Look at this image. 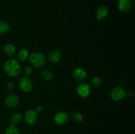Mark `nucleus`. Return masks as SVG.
<instances>
[{
  "label": "nucleus",
  "mask_w": 135,
  "mask_h": 134,
  "mask_svg": "<svg viewBox=\"0 0 135 134\" xmlns=\"http://www.w3.org/2000/svg\"><path fill=\"white\" fill-rule=\"evenodd\" d=\"M92 88L90 84L86 83H81L76 87V93L79 97L82 98H86L90 95Z\"/></svg>",
  "instance_id": "obj_5"
},
{
  "label": "nucleus",
  "mask_w": 135,
  "mask_h": 134,
  "mask_svg": "<svg viewBox=\"0 0 135 134\" xmlns=\"http://www.w3.org/2000/svg\"><path fill=\"white\" fill-rule=\"evenodd\" d=\"M131 0H119L118 2V9L121 13H128L131 9Z\"/></svg>",
  "instance_id": "obj_10"
},
{
  "label": "nucleus",
  "mask_w": 135,
  "mask_h": 134,
  "mask_svg": "<svg viewBox=\"0 0 135 134\" xmlns=\"http://www.w3.org/2000/svg\"><path fill=\"white\" fill-rule=\"evenodd\" d=\"M18 87L25 93H29L33 89V81L28 76H24L18 80Z\"/></svg>",
  "instance_id": "obj_3"
},
{
  "label": "nucleus",
  "mask_w": 135,
  "mask_h": 134,
  "mask_svg": "<svg viewBox=\"0 0 135 134\" xmlns=\"http://www.w3.org/2000/svg\"><path fill=\"white\" fill-rule=\"evenodd\" d=\"M44 110V108L42 106H37L36 109H35V111L37 113H40V112H42V111Z\"/></svg>",
  "instance_id": "obj_23"
},
{
  "label": "nucleus",
  "mask_w": 135,
  "mask_h": 134,
  "mask_svg": "<svg viewBox=\"0 0 135 134\" xmlns=\"http://www.w3.org/2000/svg\"><path fill=\"white\" fill-rule=\"evenodd\" d=\"M10 31L11 26L6 21L1 20H0V34L5 35L10 32Z\"/></svg>",
  "instance_id": "obj_15"
},
{
  "label": "nucleus",
  "mask_w": 135,
  "mask_h": 134,
  "mask_svg": "<svg viewBox=\"0 0 135 134\" xmlns=\"http://www.w3.org/2000/svg\"><path fill=\"white\" fill-rule=\"evenodd\" d=\"M4 71L9 77H15L21 72V65L17 59L11 58L4 64Z\"/></svg>",
  "instance_id": "obj_1"
},
{
  "label": "nucleus",
  "mask_w": 135,
  "mask_h": 134,
  "mask_svg": "<svg viewBox=\"0 0 135 134\" xmlns=\"http://www.w3.org/2000/svg\"><path fill=\"white\" fill-rule=\"evenodd\" d=\"M3 51L7 56L9 57H13L17 53V49L14 45L11 43H8L4 46Z\"/></svg>",
  "instance_id": "obj_12"
},
{
  "label": "nucleus",
  "mask_w": 135,
  "mask_h": 134,
  "mask_svg": "<svg viewBox=\"0 0 135 134\" xmlns=\"http://www.w3.org/2000/svg\"><path fill=\"white\" fill-rule=\"evenodd\" d=\"M7 88L8 91H13V88H14V84L11 82H9L7 85Z\"/></svg>",
  "instance_id": "obj_22"
},
{
  "label": "nucleus",
  "mask_w": 135,
  "mask_h": 134,
  "mask_svg": "<svg viewBox=\"0 0 135 134\" xmlns=\"http://www.w3.org/2000/svg\"><path fill=\"white\" fill-rule=\"evenodd\" d=\"M61 53L59 51H51L48 54V59L53 63H57L61 59Z\"/></svg>",
  "instance_id": "obj_13"
},
{
  "label": "nucleus",
  "mask_w": 135,
  "mask_h": 134,
  "mask_svg": "<svg viewBox=\"0 0 135 134\" xmlns=\"http://www.w3.org/2000/svg\"><path fill=\"white\" fill-rule=\"evenodd\" d=\"M22 118H23V116H22V114L21 112H15L14 114H12L10 118L11 124L16 125L21 123V121L22 120Z\"/></svg>",
  "instance_id": "obj_14"
},
{
  "label": "nucleus",
  "mask_w": 135,
  "mask_h": 134,
  "mask_svg": "<svg viewBox=\"0 0 135 134\" xmlns=\"http://www.w3.org/2000/svg\"><path fill=\"white\" fill-rule=\"evenodd\" d=\"M102 84V80L100 77H94L91 80L90 86L94 87H98L100 86Z\"/></svg>",
  "instance_id": "obj_20"
},
{
  "label": "nucleus",
  "mask_w": 135,
  "mask_h": 134,
  "mask_svg": "<svg viewBox=\"0 0 135 134\" xmlns=\"http://www.w3.org/2000/svg\"><path fill=\"white\" fill-rule=\"evenodd\" d=\"M71 118L75 121V122L77 123H80V122H83V119H84V116L83 114L79 112H74L71 114Z\"/></svg>",
  "instance_id": "obj_19"
},
{
  "label": "nucleus",
  "mask_w": 135,
  "mask_h": 134,
  "mask_svg": "<svg viewBox=\"0 0 135 134\" xmlns=\"http://www.w3.org/2000/svg\"><path fill=\"white\" fill-rule=\"evenodd\" d=\"M109 14V8L106 5H101L99 7L96 11V18L100 20L106 19Z\"/></svg>",
  "instance_id": "obj_9"
},
{
  "label": "nucleus",
  "mask_w": 135,
  "mask_h": 134,
  "mask_svg": "<svg viewBox=\"0 0 135 134\" xmlns=\"http://www.w3.org/2000/svg\"><path fill=\"white\" fill-rule=\"evenodd\" d=\"M23 71H24V73H25V74L28 76V75L31 74L33 70H32V68L31 66H26L24 68Z\"/></svg>",
  "instance_id": "obj_21"
},
{
  "label": "nucleus",
  "mask_w": 135,
  "mask_h": 134,
  "mask_svg": "<svg viewBox=\"0 0 135 134\" xmlns=\"http://www.w3.org/2000/svg\"><path fill=\"white\" fill-rule=\"evenodd\" d=\"M29 57V52L26 49H21L17 54L18 61H25Z\"/></svg>",
  "instance_id": "obj_16"
},
{
  "label": "nucleus",
  "mask_w": 135,
  "mask_h": 134,
  "mask_svg": "<svg viewBox=\"0 0 135 134\" xmlns=\"http://www.w3.org/2000/svg\"><path fill=\"white\" fill-rule=\"evenodd\" d=\"M28 58L30 64L38 69L44 67L46 64V56L43 53H33L29 56Z\"/></svg>",
  "instance_id": "obj_2"
},
{
  "label": "nucleus",
  "mask_w": 135,
  "mask_h": 134,
  "mask_svg": "<svg viewBox=\"0 0 135 134\" xmlns=\"http://www.w3.org/2000/svg\"><path fill=\"white\" fill-rule=\"evenodd\" d=\"M69 120V115L65 111H59L54 116V121L58 125H65Z\"/></svg>",
  "instance_id": "obj_6"
},
{
  "label": "nucleus",
  "mask_w": 135,
  "mask_h": 134,
  "mask_svg": "<svg viewBox=\"0 0 135 134\" xmlns=\"http://www.w3.org/2000/svg\"><path fill=\"white\" fill-rule=\"evenodd\" d=\"M73 76L75 80L81 81L85 80L87 76V73L83 68H76L73 72Z\"/></svg>",
  "instance_id": "obj_11"
},
{
  "label": "nucleus",
  "mask_w": 135,
  "mask_h": 134,
  "mask_svg": "<svg viewBox=\"0 0 135 134\" xmlns=\"http://www.w3.org/2000/svg\"><path fill=\"white\" fill-rule=\"evenodd\" d=\"M38 120V113L33 109L27 110L24 115V120L28 126H33Z\"/></svg>",
  "instance_id": "obj_4"
},
{
  "label": "nucleus",
  "mask_w": 135,
  "mask_h": 134,
  "mask_svg": "<svg viewBox=\"0 0 135 134\" xmlns=\"http://www.w3.org/2000/svg\"><path fill=\"white\" fill-rule=\"evenodd\" d=\"M5 105L9 109H14L19 103V99L18 97L15 94L9 95L5 99Z\"/></svg>",
  "instance_id": "obj_8"
},
{
  "label": "nucleus",
  "mask_w": 135,
  "mask_h": 134,
  "mask_svg": "<svg viewBox=\"0 0 135 134\" xmlns=\"http://www.w3.org/2000/svg\"><path fill=\"white\" fill-rule=\"evenodd\" d=\"M41 74H42V78L46 81H50L54 77V74H53L52 72L47 69H44L41 72Z\"/></svg>",
  "instance_id": "obj_18"
},
{
  "label": "nucleus",
  "mask_w": 135,
  "mask_h": 134,
  "mask_svg": "<svg viewBox=\"0 0 135 134\" xmlns=\"http://www.w3.org/2000/svg\"><path fill=\"white\" fill-rule=\"evenodd\" d=\"M4 134H21V132H20L19 129L17 126H16V125L11 124L6 129Z\"/></svg>",
  "instance_id": "obj_17"
},
{
  "label": "nucleus",
  "mask_w": 135,
  "mask_h": 134,
  "mask_svg": "<svg viewBox=\"0 0 135 134\" xmlns=\"http://www.w3.org/2000/svg\"><path fill=\"white\" fill-rule=\"evenodd\" d=\"M127 93L125 89L121 87H116L111 92V98L114 101H120L123 99Z\"/></svg>",
  "instance_id": "obj_7"
}]
</instances>
